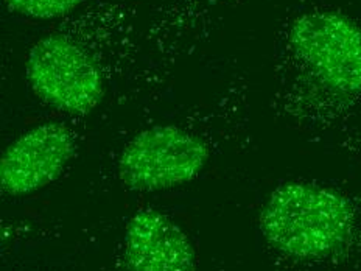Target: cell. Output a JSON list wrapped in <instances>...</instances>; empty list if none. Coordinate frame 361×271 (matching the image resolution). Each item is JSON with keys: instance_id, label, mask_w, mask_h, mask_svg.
<instances>
[{"instance_id": "obj_7", "label": "cell", "mask_w": 361, "mask_h": 271, "mask_svg": "<svg viewBox=\"0 0 361 271\" xmlns=\"http://www.w3.org/2000/svg\"><path fill=\"white\" fill-rule=\"evenodd\" d=\"M85 0H5L8 8L32 19H55L72 13Z\"/></svg>"}, {"instance_id": "obj_4", "label": "cell", "mask_w": 361, "mask_h": 271, "mask_svg": "<svg viewBox=\"0 0 361 271\" xmlns=\"http://www.w3.org/2000/svg\"><path fill=\"white\" fill-rule=\"evenodd\" d=\"M27 78L33 92L50 108L86 116L104 97L103 73L95 59L69 37L49 35L27 56Z\"/></svg>"}, {"instance_id": "obj_1", "label": "cell", "mask_w": 361, "mask_h": 271, "mask_svg": "<svg viewBox=\"0 0 361 271\" xmlns=\"http://www.w3.org/2000/svg\"><path fill=\"white\" fill-rule=\"evenodd\" d=\"M288 47L308 80L312 114H344L361 102V27L340 11L299 14Z\"/></svg>"}, {"instance_id": "obj_8", "label": "cell", "mask_w": 361, "mask_h": 271, "mask_svg": "<svg viewBox=\"0 0 361 271\" xmlns=\"http://www.w3.org/2000/svg\"><path fill=\"white\" fill-rule=\"evenodd\" d=\"M349 150L352 153H355L361 159V125L357 131H353L349 140Z\"/></svg>"}, {"instance_id": "obj_6", "label": "cell", "mask_w": 361, "mask_h": 271, "mask_svg": "<svg viewBox=\"0 0 361 271\" xmlns=\"http://www.w3.org/2000/svg\"><path fill=\"white\" fill-rule=\"evenodd\" d=\"M126 271H195L189 237L162 212L142 209L128 222Z\"/></svg>"}, {"instance_id": "obj_2", "label": "cell", "mask_w": 361, "mask_h": 271, "mask_svg": "<svg viewBox=\"0 0 361 271\" xmlns=\"http://www.w3.org/2000/svg\"><path fill=\"white\" fill-rule=\"evenodd\" d=\"M260 231L269 246L300 260L340 253L357 228V209L330 187L290 181L269 193L260 212Z\"/></svg>"}, {"instance_id": "obj_3", "label": "cell", "mask_w": 361, "mask_h": 271, "mask_svg": "<svg viewBox=\"0 0 361 271\" xmlns=\"http://www.w3.org/2000/svg\"><path fill=\"white\" fill-rule=\"evenodd\" d=\"M209 159L210 150L201 136L176 125H154L123 147L117 171L130 189L157 192L190 183Z\"/></svg>"}, {"instance_id": "obj_5", "label": "cell", "mask_w": 361, "mask_h": 271, "mask_svg": "<svg viewBox=\"0 0 361 271\" xmlns=\"http://www.w3.org/2000/svg\"><path fill=\"white\" fill-rule=\"evenodd\" d=\"M75 155V136L61 122L30 128L4 150L0 187L5 195L22 197L54 183Z\"/></svg>"}]
</instances>
